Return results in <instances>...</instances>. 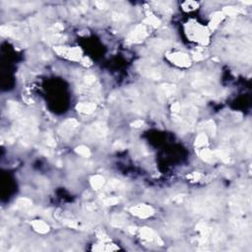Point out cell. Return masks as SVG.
Wrapping results in <instances>:
<instances>
[{
  "label": "cell",
  "mask_w": 252,
  "mask_h": 252,
  "mask_svg": "<svg viewBox=\"0 0 252 252\" xmlns=\"http://www.w3.org/2000/svg\"><path fill=\"white\" fill-rule=\"evenodd\" d=\"M76 151H77L78 154L84 156V157H89V156L91 155L89 149H88L87 147H85V146H80L79 148H77Z\"/></svg>",
  "instance_id": "5b68a950"
},
{
  "label": "cell",
  "mask_w": 252,
  "mask_h": 252,
  "mask_svg": "<svg viewBox=\"0 0 252 252\" xmlns=\"http://www.w3.org/2000/svg\"><path fill=\"white\" fill-rule=\"evenodd\" d=\"M34 228H36L37 231L40 232H46L47 231H49V225H46L41 221H36V223L34 224Z\"/></svg>",
  "instance_id": "277c9868"
},
{
  "label": "cell",
  "mask_w": 252,
  "mask_h": 252,
  "mask_svg": "<svg viewBox=\"0 0 252 252\" xmlns=\"http://www.w3.org/2000/svg\"><path fill=\"white\" fill-rule=\"evenodd\" d=\"M132 211L134 212L133 214L138 215L140 217H148L151 216L153 214V210L150 207H146V206H138L136 208L132 209Z\"/></svg>",
  "instance_id": "6da1fadb"
},
{
  "label": "cell",
  "mask_w": 252,
  "mask_h": 252,
  "mask_svg": "<svg viewBox=\"0 0 252 252\" xmlns=\"http://www.w3.org/2000/svg\"><path fill=\"white\" fill-rule=\"evenodd\" d=\"M95 106L93 103H81L78 106V110L82 112H85V113H91L95 110Z\"/></svg>",
  "instance_id": "7a4b0ae2"
},
{
  "label": "cell",
  "mask_w": 252,
  "mask_h": 252,
  "mask_svg": "<svg viewBox=\"0 0 252 252\" xmlns=\"http://www.w3.org/2000/svg\"><path fill=\"white\" fill-rule=\"evenodd\" d=\"M143 124V121L142 120H138V121H135V122L133 123V126H135V127H140Z\"/></svg>",
  "instance_id": "ba28073f"
},
{
  "label": "cell",
  "mask_w": 252,
  "mask_h": 252,
  "mask_svg": "<svg viewBox=\"0 0 252 252\" xmlns=\"http://www.w3.org/2000/svg\"><path fill=\"white\" fill-rule=\"evenodd\" d=\"M207 141V137L205 135H200L197 139H196V144L198 146H201L203 144H205Z\"/></svg>",
  "instance_id": "8992f818"
},
{
  "label": "cell",
  "mask_w": 252,
  "mask_h": 252,
  "mask_svg": "<svg viewBox=\"0 0 252 252\" xmlns=\"http://www.w3.org/2000/svg\"><path fill=\"white\" fill-rule=\"evenodd\" d=\"M118 202V200L115 199V198H110V199H107L105 201V203L106 204V205H115V204Z\"/></svg>",
  "instance_id": "52a82bcc"
},
{
  "label": "cell",
  "mask_w": 252,
  "mask_h": 252,
  "mask_svg": "<svg viewBox=\"0 0 252 252\" xmlns=\"http://www.w3.org/2000/svg\"><path fill=\"white\" fill-rule=\"evenodd\" d=\"M103 178L101 176H99V175H95L94 176L93 178H92V186L95 188V189H99V188H101L103 184Z\"/></svg>",
  "instance_id": "3957f363"
}]
</instances>
